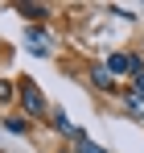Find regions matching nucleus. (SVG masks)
<instances>
[{
	"label": "nucleus",
	"instance_id": "8",
	"mask_svg": "<svg viewBox=\"0 0 144 153\" xmlns=\"http://www.w3.org/2000/svg\"><path fill=\"white\" fill-rule=\"evenodd\" d=\"M4 128H8V132H17V137H21V132H25V120H12V116H8V120H4Z\"/></svg>",
	"mask_w": 144,
	"mask_h": 153
},
{
	"label": "nucleus",
	"instance_id": "10",
	"mask_svg": "<svg viewBox=\"0 0 144 153\" xmlns=\"http://www.w3.org/2000/svg\"><path fill=\"white\" fill-rule=\"evenodd\" d=\"M8 95H12V87H8V83L0 79V100H8Z\"/></svg>",
	"mask_w": 144,
	"mask_h": 153
},
{
	"label": "nucleus",
	"instance_id": "2",
	"mask_svg": "<svg viewBox=\"0 0 144 153\" xmlns=\"http://www.w3.org/2000/svg\"><path fill=\"white\" fill-rule=\"evenodd\" d=\"M25 46H29L33 54H41V58H46V54L54 50V37H49V29H41V25H29V29H25Z\"/></svg>",
	"mask_w": 144,
	"mask_h": 153
},
{
	"label": "nucleus",
	"instance_id": "7",
	"mask_svg": "<svg viewBox=\"0 0 144 153\" xmlns=\"http://www.w3.org/2000/svg\"><path fill=\"white\" fill-rule=\"evenodd\" d=\"M74 145H78V153H107V149H99L95 141H87V137H82V132H78V137H74Z\"/></svg>",
	"mask_w": 144,
	"mask_h": 153
},
{
	"label": "nucleus",
	"instance_id": "4",
	"mask_svg": "<svg viewBox=\"0 0 144 153\" xmlns=\"http://www.w3.org/2000/svg\"><path fill=\"white\" fill-rule=\"evenodd\" d=\"M91 87H95V91H115V79L107 75V66H95V71H91Z\"/></svg>",
	"mask_w": 144,
	"mask_h": 153
},
{
	"label": "nucleus",
	"instance_id": "3",
	"mask_svg": "<svg viewBox=\"0 0 144 153\" xmlns=\"http://www.w3.org/2000/svg\"><path fill=\"white\" fill-rule=\"evenodd\" d=\"M21 103L29 116H46V100H41V91L29 83V79H21Z\"/></svg>",
	"mask_w": 144,
	"mask_h": 153
},
{
	"label": "nucleus",
	"instance_id": "6",
	"mask_svg": "<svg viewBox=\"0 0 144 153\" xmlns=\"http://www.w3.org/2000/svg\"><path fill=\"white\" fill-rule=\"evenodd\" d=\"M123 108H128V116L144 120V95H128V100H123Z\"/></svg>",
	"mask_w": 144,
	"mask_h": 153
},
{
	"label": "nucleus",
	"instance_id": "9",
	"mask_svg": "<svg viewBox=\"0 0 144 153\" xmlns=\"http://www.w3.org/2000/svg\"><path fill=\"white\" fill-rule=\"evenodd\" d=\"M132 95H144V71L136 75V83H132Z\"/></svg>",
	"mask_w": 144,
	"mask_h": 153
},
{
	"label": "nucleus",
	"instance_id": "1",
	"mask_svg": "<svg viewBox=\"0 0 144 153\" xmlns=\"http://www.w3.org/2000/svg\"><path fill=\"white\" fill-rule=\"evenodd\" d=\"M103 66H107V75L115 79V75H140L144 66H140V58H136V54H107V62H103Z\"/></svg>",
	"mask_w": 144,
	"mask_h": 153
},
{
	"label": "nucleus",
	"instance_id": "5",
	"mask_svg": "<svg viewBox=\"0 0 144 153\" xmlns=\"http://www.w3.org/2000/svg\"><path fill=\"white\" fill-rule=\"evenodd\" d=\"M17 13H21V17H29L33 25H37L41 17H49V13H46V8H41V4H17Z\"/></svg>",
	"mask_w": 144,
	"mask_h": 153
}]
</instances>
